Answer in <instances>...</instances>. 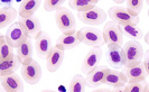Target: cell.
I'll list each match as a JSON object with an SVG mask.
<instances>
[{"instance_id": "obj_17", "label": "cell", "mask_w": 149, "mask_h": 92, "mask_svg": "<svg viewBox=\"0 0 149 92\" xmlns=\"http://www.w3.org/2000/svg\"><path fill=\"white\" fill-rule=\"evenodd\" d=\"M63 61H64V52L57 48L56 46H54L51 55L46 60V69L48 70V72L54 73L58 71L63 64Z\"/></svg>"}, {"instance_id": "obj_15", "label": "cell", "mask_w": 149, "mask_h": 92, "mask_svg": "<svg viewBox=\"0 0 149 92\" xmlns=\"http://www.w3.org/2000/svg\"><path fill=\"white\" fill-rule=\"evenodd\" d=\"M19 23L24 27L29 39L36 38L39 35V33L42 31V26L39 23V19L35 16L29 17V18H22L19 20Z\"/></svg>"}, {"instance_id": "obj_19", "label": "cell", "mask_w": 149, "mask_h": 92, "mask_svg": "<svg viewBox=\"0 0 149 92\" xmlns=\"http://www.w3.org/2000/svg\"><path fill=\"white\" fill-rule=\"evenodd\" d=\"M33 54H34V45L31 39L29 38L17 48V57L22 65L28 64L33 61Z\"/></svg>"}, {"instance_id": "obj_18", "label": "cell", "mask_w": 149, "mask_h": 92, "mask_svg": "<svg viewBox=\"0 0 149 92\" xmlns=\"http://www.w3.org/2000/svg\"><path fill=\"white\" fill-rule=\"evenodd\" d=\"M80 44H81V40L79 39L77 33H75L72 35H64V34L61 35L56 40L55 46L64 52V51H70V49L76 48Z\"/></svg>"}, {"instance_id": "obj_26", "label": "cell", "mask_w": 149, "mask_h": 92, "mask_svg": "<svg viewBox=\"0 0 149 92\" xmlns=\"http://www.w3.org/2000/svg\"><path fill=\"white\" fill-rule=\"evenodd\" d=\"M122 31L123 34L130 37L131 40H138V39L142 38L143 34L140 28H138L137 26H132V25H127V26H122Z\"/></svg>"}, {"instance_id": "obj_12", "label": "cell", "mask_w": 149, "mask_h": 92, "mask_svg": "<svg viewBox=\"0 0 149 92\" xmlns=\"http://www.w3.org/2000/svg\"><path fill=\"white\" fill-rule=\"evenodd\" d=\"M123 73L126 74L128 83L142 82V81H146V79L148 77V73L143 65V62L137 64V65H132V66H125Z\"/></svg>"}, {"instance_id": "obj_8", "label": "cell", "mask_w": 149, "mask_h": 92, "mask_svg": "<svg viewBox=\"0 0 149 92\" xmlns=\"http://www.w3.org/2000/svg\"><path fill=\"white\" fill-rule=\"evenodd\" d=\"M107 62L114 70H120L126 66V59L123 48L120 45H108L107 48Z\"/></svg>"}, {"instance_id": "obj_3", "label": "cell", "mask_w": 149, "mask_h": 92, "mask_svg": "<svg viewBox=\"0 0 149 92\" xmlns=\"http://www.w3.org/2000/svg\"><path fill=\"white\" fill-rule=\"evenodd\" d=\"M108 16L110 17L112 22L117 23L118 25L122 26H127V25H132L137 26L139 23V16L131 15L127 10V8L121 7V6H113L109 9Z\"/></svg>"}, {"instance_id": "obj_1", "label": "cell", "mask_w": 149, "mask_h": 92, "mask_svg": "<svg viewBox=\"0 0 149 92\" xmlns=\"http://www.w3.org/2000/svg\"><path fill=\"white\" fill-rule=\"evenodd\" d=\"M56 25L64 35H72L76 33V22L72 11L67 8H61L55 13Z\"/></svg>"}, {"instance_id": "obj_28", "label": "cell", "mask_w": 149, "mask_h": 92, "mask_svg": "<svg viewBox=\"0 0 149 92\" xmlns=\"http://www.w3.org/2000/svg\"><path fill=\"white\" fill-rule=\"evenodd\" d=\"M63 3H64V0H46L44 3V9L48 13H52V11H57L60 10L61 8H63Z\"/></svg>"}, {"instance_id": "obj_24", "label": "cell", "mask_w": 149, "mask_h": 92, "mask_svg": "<svg viewBox=\"0 0 149 92\" xmlns=\"http://www.w3.org/2000/svg\"><path fill=\"white\" fill-rule=\"evenodd\" d=\"M13 57H15L13 47L7 42L6 36L5 35H1L0 36V62L6 61V60H10Z\"/></svg>"}, {"instance_id": "obj_32", "label": "cell", "mask_w": 149, "mask_h": 92, "mask_svg": "<svg viewBox=\"0 0 149 92\" xmlns=\"http://www.w3.org/2000/svg\"><path fill=\"white\" fill-rule=\"evenodd\" d=\"M111 92H126L125 91V88L122 86V88H116V89H113V91Z\"/></svg>"}, {"instance_id": "obj_9", "label": "cell", "mask_w": 149, "mask_h": 92, "mask_svg": "<svg viewBox=\"0 0 149 92\" xmlns=\"http://www.w3.org/2000/svg\"><path fill=\"white\" fill-rule=\"evenodd\" d=\"M107 13L102 8L95 7L85 13H77V18L89 26H99L107 20Z\"/></svg>"}, {"instance_id": "obj_37", "label": "cell", "mask_w": 149, "mask_h": 92, "mask_svg": "<svg viewBox=\"0 0 149 92\" xmlns=\"http://www.w3.org/2000/svg\"><path fill=\"white\" fill-rule=\"evenodd\" d=\"M146 3H147V5L149 6V0H147V1H146Z\"/></svg>"}, {"instance_id": "obj_30", "label": "cell", "mask_w": 149, "mask_h": 92, "mask_svg": "<svg viewBox=\"0 0 149 92\" xmlns=\"http://www.w3.org/2000/svg\"><path fill=\"white\" fill-rule=\"evenodd\" d=\"M143 65H145V68L147 70V73L149 75V49L146 51V53L143 55Z\"/></svg>"}, {"instance_id": "obj_23", "label": "cell", "mask_w": 149, "mask_h": 92, "mask_svg": "<svg viewBox=\"0 0 149 92\" xmlns=\"http://www.w3.org/2000/svg\"><path fill=\"white\" fill-rule=\"evenodd\" d=\"M20 65V62L18 60L17 55L15 57L6 60V61L0 62V75L1 77H7L13 73H15V71L18 69V66Z\"/></svg>"}, {"instance_id": "obj_31", "label": "cell", "mask_w": 149, "mask_h": 92, "mask_svg": "<svg viewBox=\"0 0 149 92\" xmlns=\"http://www.w3.org/2000/svg\"><path fill=\"white\" fill-rule=\"evenodd\" d=\"M0 3L2 5V7H10V3H11V1H10V0H9V1H1Z\"/></svg>"}, {"instance_id": "obj_6", "label": "cell", "mask_w": 149, "mask_h": 92, "mask_svg": "<svg viewBox=\"0 0 149 92\" xmlns=\"http://www.w3.org/2000/svg\"><path fill=\"white\" fill-rule=\"evenodd\" d=\"M5 36H6L7 42L10 44V46L13 48H18L19 46L24 44L28 39L26 31H25L24 27L20 25L19 22H16L11 26H9V28H8Z\"/></svg>"}, {"instance_id": "obj_33", "label": "cell", "mask_w": 149, "mask_h": 92, "mask_svg": "<svg viewBox=\"0 0 149 92\" xmlns=\"http://www.w3.org/2000/svg\"><path fill=\"white\" fill-rule=\"evenodd\" d=\"M92 92H111L110 90H108V89H97V90H94V91H92Z\"/></svg>"}, {"instance_id": "obj_36", "label": "cell", "mask_w": 149, "mask_h": 92, "mask_svg": "<svg viewBox=\"0 0 149 92\" xmlns=\"http://www.w3.org/2000/svg\"><path fill=\"white\" fill-rule=\"evenodd\" d=\"M42 92H57V91H54V90H43Z\"/></svg>"}, {"instance_id": "obj_25", "label": "cell", "mask_w": 149, "mask_h": 92, "mask_svg": "<svg viewBox=\"0 0 149 92\" xmlns=\"http://www.w3.org/2000/svg\"><path fill=\"white\" fill-rule=\"evenodd\" d=\"M85 79L81 74H76L72 77L70 86H68V92H85Z\"/></svg>"}, {"instance_id": "obj_27", "label": "cell", "mask_w": 149, "mask_h": 92, "mask_svg": "<svg viewBox=\"0 0 149 92\" xmlns=\"http://www.w3.org/2000/svg\"><path fill=\"white\" fill-rule=\"evenodd\" d=\"M143 1L142 0H128L126 1V8L127 10L134 16H138L142 10Z\"/></svg>"}, {"instance_id": "obj_35", "label": "cell", "mask_w": 149, "mask_h": 92, "mask_svg": "<svg viewBox=\"0 0 149 92\" xmlns=\"http://www.w3.org/2000/svg\"><path fill=\"white\" fill-rule=\"evenodd\" d=\"M143 92H149V83H147V85H146V88H145V91Z\"/></svg>"}, {"instance_id": "obj_10", "label": "cell", "mask_w": 149, "mask_h": 92, "mask_svg": "<svg viewBox=\"0 0 149 92\" xmlns=\"http://www.w3.org/2000/svg\"><path fill=\"white\" fill-rule=\"evenodd\" d=\"M102 55H103V53H102V49L100 47H94V48L90 49L82 62L81 70H82L83 73L89 74L90 72L97 69L101 60H102Z\"/></svg>"}, {"instance_id": "obj_13", "label": "cell", "mask_w": 149, "mask_h": 92, "mask_svg": "<svg viewBox=\"0 0 149 92\" xmlns=\"http://www.w3.org/2000/svg\"><path fill=\"white\" fill-rule=\"evenodd\" d=\"M1 85L7 92H24V80L17 73H13L7 77H1Z\"/></svg>"}, {"instance_id": "obj_5", "label": "cell", "mask_w": 149, "mask_h": 92, "mask_svg": "<svg viewBox=\"0 0 149 92\" xmlns=\"http://www.w3.org/2000/svg\"><path fill=\"white\" fill-rule=\"evenodd\" d=\"M103 37L107 45H122L123 43V31L121 26L114 22H107L103 28Z\"/></svg>"}, {"instance_id": "obj_11", "label": "cell", "mask_w": 149, "mask_h": 92, "mask_svg": "<svg viewBox=\"0 0 149 92\" xmlns=\"http://www.w3.org/2000/svg\"><path fill=\"white\" fill-rule=\"evenodd\" d=\"M35 48L36 53L40 59H48L53 51V45L51 37L48 36L47 33L40 31L39 35L35 38Z\"/></svg>"}, {"instance_id": "obj_2", "label": "cell", "mask_w": 149, "mask_h": 92, "mask_svg": "<svg viewBox=\"0 0 149 92\" xmlns=\"http://www.w3.org/2000/svg\"><path fill=\"white\" fill-rule=\"evenodd\" d=\"M79 39L81 43L90 47H101L105 44L104 37H103V31H99L97 28L93 27H83L76 31Z\"/></svg>"}, {"instance_id": "obj_16", "label": "cell", "mask_w": 149, "mask_h": 92, "mask_svg": "<svg viewBox=\"0 0 149 92\" xmlns=\"http://www.w3.org/2000/svg\"><path fill=\"white\" fill-rule=\"evenodd\" d=\"M126 83H128V80L123 72H121L119 70L110 69L104 79V83L103 84H107L109 86H112L113 89H116V88L125 86Z\"/></svg>"}, {"instance_id": "obj_20", "label": "cell", "mask_w": 149, "mask_h": 92, "mask_svg": "<svg viewBox=\"0 0 149 92\" xmlns=\"http://www.w3.org/2000/svg\"><path fill=\"white\" fill-rule=\"evenodd\" d=\"M17 10L13 7H1L0 8V29H3L7 26H11L15 24L17 18Z\"/></svg>"}, {"instance_id": "obj_4", "label": "cell", "mask_w": 149, "mask_h": 92, "mask_svg": "<svg viewBox=\"0 0 149 92\" xmlns=\"http://www.w3.org/2000/svg\"><path fill=\"white\" fill-rule=\"evenodd\" d=\"M122 48L126 59V66L137 65L142 62L145 54L141 44L138 40H129Z\"/></svg>"}, {"instance_id": "obj_21", "label": "cell", "mask_w": 149, "mask_h": 92, "mask_svg": "<svg viewBox=\"0 0 149 92\" xmlns=\"http://www.w3.org/2000/svg\"><path fill=\"white\" fill-rule=\"evenodd\" d=\"M40 1L39 0H26L22 1L19 6L18 14L22 18H29L35 15V13L38 10V8L40 6Z\"/></svg>"}, {"instance_id": "obj_39", "label": "cell", "mask_w": 149, "mask_h": 92, "mask_svg": "<svg viewBox=\"0 0 149 92\" xmlns=\"http://www.w3.org/2000/svg\"><path fill=\"white\" fill-rule=\"evenodd\" d=\"M3 92H7V91H3Z\"/></svg>"}, {"instance_id": "obj_34", "label": "cell", "mask_w": 149, "mask_h": 92, "mask_svg": "<svg viewBox=\"0 0 149 92\" xmlns=\"http://www.w3.org/2000/svg\"><path fill=\"white\" fill-rule=\"evenodd\" d=\"M145 42L149 45V31H147V33H146V35H145Z\"/></svg>"}, {"instance_id": "obj_29", "label": "cell", "mask_w": 149, "mask_h": 92, "mask_svg": "<svg viewBox=\"0 0 149 92\" xmlns=\"http://www.w3.org/2000/svg\"><path fill=\"white\" fill-rule=\"evenodd\" d=\"M146 81L142 82H134V83H128L125 88L126 92H143L145 88H146Z\"/></svg>"}, {"instance_id": "obj_14", "label": "cell", "mask_w": 149, "mask_h": 92, "mask_svg": "<svg viewBox=\"0 0 149 92\" xmlns=\"http://www.w3.org/2000/svg\"><path fill=\"white\" fill-rule=\"evenodd\" d=\"M109 70L110 69H108L107 66H97L95 70H93L89 74H86L84 77L86 86L94 89V88H97L100 84H103Z\"/></svg>"}, {"instance_id": "obj_7", "label": "cell", "mask_w": 149, "mask_h": 92, "mask_svg": "<svg viewBox=\"0 0 149 92\" xmlns=\"http://www.w3.org/2000/svg\"><path fill=\"white\" fill-rule=\"evenodd\" d=\"M20 75H22V80L25 82H27L30 85L37 84L42 77V68L39 65V63L36 62L35 60L28 63L22 65L20 69Z\"/></svg>"}, {"instance_id": "obj_38", "label": "cell", "mask_w": 149, "mask_h": 92, "mask_svg": "<svg viewBox=\"0 0 149 92\" xmlns=\"http://www.w3.org/2000/svg\"><path fill=\"white\" fill-rule=\"evenodd\" d=\"M148 17H149V10H148Z\"/></svg>"}, {"instance_id": "obj_22", "label": "cell", "mask_w": 149, "mask_h": 92, "mask_svg": "<svg viewBox=\"0 0 149 92\" xmlns=\"http://www.w3.org/2000/svg\"><path fill=\"white\" fill-rule=\"evenodd\" d=\"M67 3L70 8H72L75 11L85 13L97 7V0H70Z\"/></svg>"}]
</instances>
